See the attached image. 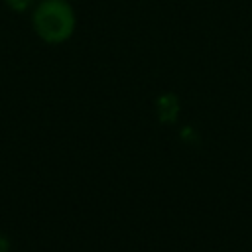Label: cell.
<instances>
[{
	"label": "cell",
	"instance_id": "6da1fadb",
	"mask_svg": "<svg viewBox=\"0 0 252 252\" xmlns=\"http://www.w3.org/2000/svg\"><path fill=\"white\" fill-rule=\"evenodd\" d=\"M33 30L47 43H61L75 30V14L65 0H43L33 12Z\"/></svg>",
	"mask_w": 252,
	"mask_h": 252
},
{
	"label": "cell",
	"instance_id": "7a4b0ae2",
	"mask_svg": "<svg viewBox=\"0 0 252 252\" xmlns=\"http://www.w3.org/2000/svg\"><path fill=\"white\" fill-rule=\"evenodd\" d=\"M8 2V6L12 8V10H16V12H24V10H28L32 4H35V0H6Z\"/></svg>",
	"mask_w": 252,
	"mask_h": 252
},
{
	"label": "cell",
	"instance_id": "3957f363",
	"mask_svg": "<svg viewBox=\"0 0 252 252\" xmlns=\"http://www.w3.org/2000/svg\"><path fill=\"white\" fill-rule=\"evenodd\" d=\"M8 248H10V244H8L6 236H4V234H0V252H8Z\"/></svg>",
	"mask_w": 252,
	"mask_h": 252
}]
</instances>
